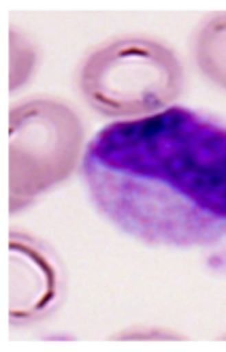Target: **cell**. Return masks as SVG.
<instances>
[{"instance_id": "cell-2", "label": "cell", "mask_w": 226, "mask_h": 352, "mask_svg": "<svg viewBox=\"0 0 226 352\" xmlns=\"http://www.w3.org/2000/svg\"><path fill=\"white\" fill-rule=\"evenodd\" d=\"M79 92L113 120H137L169 109L183 90L177 54L148 34H122L94 47L81 62Z\"/></svg>"}, {"instance_id": "cell-8", "label": "cell", "mask_w": 226, "mask_h": 352, "mask_svg": "<svg viewBox=\"0 0 226 352\" xmlns=\"http://www.w3.org/2000/svg\"><path fill=\"white\" fill-rule=\"evenodd\" d=\"M222 340H226V333H224V336H222Z\"/></svg>"}, {"instance_id": "cell-7", "label": "cell", "mask_w": 226, "mask_h": 352, "mask_svg": "<svg viewBox=\"0 0 226 352\" xmlns=\"http://www.w3.org/2000/svg\"><path fill=\"white\" fill-rule=\"evenodd\" d=\"M113 340H183V336L177 333H162V329H126L122 333L113 336Z\"/></svg>"}, {"instance_id": "cell-4", "label": "cell", "mask_w": 226, "mask_h": 352, "mask_svg": "<svg viewBox=\"0 0 226 352\" xmlns=\"http://www.w3.org/2000/svg\"><path fill=\"white\" fill-rule=\"evenodd\" d=\"M7 276V309L13 327L43 322L65 301L67 274L63 261L52 245L30 233L15 229L9 233Z\"/></svg>"}, {"instance_id": "cell-5", "label": "cell", "mask_w": 226, "mask_h": 352, "mask_svg": "<svg viewBox=\"0 0 226 352\" xmlns=\"http://www.w3.org/2000/svg\"><path fill=\"white\" fill-rule=\"evenodd\" d=\"M194 60L212 84L226 90V11L212 15L194 36Z\"/></svg>"}, {"instance_id": "cell-3", "label": "cell", "mask_w": 226, "mask_h": 352, "mask_svg": "<svg viewBox=\"0 0 226 352\" xmlns=\"http://www.w3.org/2000/svg\"><path fill=\"white\" fill-rule=\"evenodd\" d=\"M86 131L65 100L34 96L9 111V210L17 214L63 184L81 162Z\"/></svg>"}, {"instance_id": "cell-1", "label": "cell", "mask_w": 226, "mask_h": 352, "mask_svg": "<svg viewBox=\"0 0 226 352\" xmlns=\"http://www.w3.org/2000/svg\"><path fill=\"white\" fill-rule=\"evenodd\" d=\"M92 201L122 231L156 245L226 237V126L186 107L120 120L84 154Z\"/></svg>"}, {"instance_id": "cell-6", "label": "cell", "mask_w": 226, "mask_h": 352, "mask_svg": "<svg viewBox=\"0 0 226 352\" xmlns=\"http://www.w3.org/2000/svg\"><path fill=\"white\" fill-rule=\"evenodd\" d=\"M36 67V50L30 41L19 36L15 30L9 32V88L17 90L24 86Z\"/></svg>"}]
</instances>
